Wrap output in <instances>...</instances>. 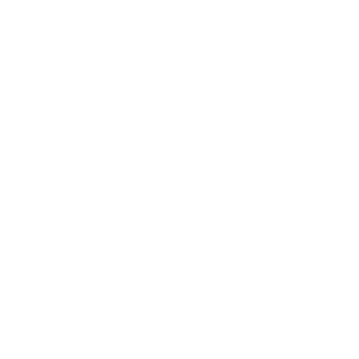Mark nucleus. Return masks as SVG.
I'll list each match as a JSON object with an SVG mask.
<instances>
[]
</instances>
